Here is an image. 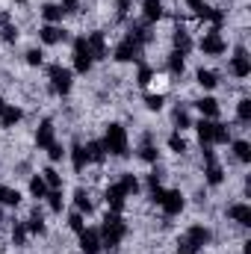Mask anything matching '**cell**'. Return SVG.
Returning <instances> with one entry per match:
<instances>
[{"label":"cell","mask_w":251,"mask_h":254,"mask_svg":"<svg viewBox=\"0 0 251 254\" xmlns=\"http://www.w3.org/2000/svg\"><path fill=\"white\" fill-rule=\"evenodd\" d=\"M101 142H104L110 160H122L125 163L127 157L133 154L130 151V130L122 122H107L104 125V133H101Z\"/></svg>","instance_id":"cell-2"},{"label":"cell","mask_w":251,"mask_h":254,"mask_svg":"<svg viewBox=\"0 0 251 254\" xmlns=\"http://www.w3.org/2000/svg\"><path fill=\"white\" fill-rule=\"evenodd\" d=\"M181 237L187 240L192 254L204 252V249H213V225H207V222H189Z\"/></svg>","instance_id":"cell-8"},{"label":"cell","mask_w":251,"mask_h":254,"mask_svg":"<svg viewBox=\"0 0 251 254\" xmlns=\"http://www.w3.org/2000/svg\"><path fill=\"white\" fill-rule=\"evenodd\" d=\"M169 110V127L172 130H178V133H187L192 130V122H195V116H192V107H189L187 98H178L172 107H166Z\"/></svg>","instance_id":"cell-13"},{"label":"cell","mask_w":251,"mask_h":254,"mask_svg":"<svg viewBox=\"0 0 251 254\" xmlns=\"http://www.w3.org/2000/svg\"><path fill=\"white\" fill-rule=\"evenodd\" d=\"M195 51L207 60H222L228 51H231V39L225 36V30H216V27H207L201 33V39L195 42Z\"/></svg>","instance_id":"cell-3"},{"label":"cell","mask_w":251,"mask_h":254,"mask_svg":"<svg viewBox=\"0 0 251 254\" xmlns=\"http://www.w3.org/2000/svg\"><path fill=\"white\" fill-rule=\"evenodd\" d=\"M225 83V74L222 71H216V68H207V65H195L192 68V86L198 89V92H207V95H213L219 86Z\"/></svg>","instance_id":"cell-11"},{"label":"cell","mask_w":251,"mask_h":254,"mask_svg":"<svg viewBox=\"0 0 251 254\" xmlns=\"http://www.w3.org/2000/svg\"><path fill=\"white\" fill-rule=\"evenodd\" d=\"M166 101H169V95L145 92V98H142V110H145L148 116H160V113H166Z\"/></svg>","instance_id":"cell-28"},{"label":"cell","mask_w":251,"mask_h":254,"mask_svg":"<svg viewBox=\"0 0 251 254\" xmlns=\"http://www.w3.org/2000/svg\"><path fill=\"white\" fill-rule=\"evenodd\" d=\"M98 234H101L104 252L119 254L122 246H125V240L130 237V222L125 219V213H110V210H104V222H101Z\"/></svg>","instance_id":"cell-1"},{"label":"cell","mask_w":251,"mask_h":254,"mask_svg":"<svg viewBox=\"0 0 251 254\" xmlns=\"http://www.w3.org/2000/svg\"><path fill=\"white\" fill-rule=\"evenodd\" d=\"M139 6H142V21L145 24H151V27H157L160 21H166V15H169V6H166V0H139Z\"/></svg>","instance_id":"cell-18"},{"label":"cell","mask_w":251,"mask_h":254,"mask_svg":"<svg viewBox=\"0 0 251 254\" xmlns=\"http://www.w3.org/2000/svg\"><path fill=\"white\" fill-rule=\"evenodd\" d=\"M45 74H48V89L54 92V98H68L74 92V71L63 63H48L45 65Z\"/></svg>","instance_id":"cell-4"},{"label":"cell","mask_w":251,"mask_h":254,"mask_svg":"<svg viewBox=\"0 0 251 254\" xmlns=\"http://www.w3.org/2000/svg\"><path fill=\"white\" fill-rule=\"evenodd\" d=\"M68 163H71V172L80 178L92 163H89V154H86V148H83V139H74L71 145H68V157H65Z\"/></svg>","instance_id":"cell-19"},{"label":"cell","mask_w":251,"mask_h":254,"mask_svg":"<svg viewBox=\"0 0 251 254\" xmlns=\"http://www.w3.org/2000/svg\"><path fill=\"white\" fill-rule=\"evenodd\" d=\"M45 48L42 45H30V48H24L21 51V63L27 65V68H45Z\"/></svg>","instance_id":"cell-31"},{"label":"cell","mask_w":251,"mask_h":254,"mask_svg":"<svg viewBox=\"0 0 251 254\" xmlns=\"http://www.w3.org/2000/svg\"><path fill=\"white\" fill-rule=\"evenodd\" d=\"M6 107H9V101H6V95L0 92V116H3V110H6Z\"/></svg>","instance_id":"cell-36"},{"label":"cell","mask_w":251,"mask_h":254,"mask_svg":"<svg viewBox=\"0 0 251 254\" xmlns=\"http://www.w3.org/2000/svg\"><path fill=\"white\" fill-rule=\"evenodd\" d=\"M39 175L45 178L48 190H65V178H63V172H60L57 166H45V169H42Z\"/></svg>","instance_id":"cell-33"},{"label":"cell","mask_w":251,"mask_h":254,"mask_svg":"<svg viewBox=\"0 0 251 254\" xmlns=\"http://www.w3.org/2000/svg\"><path fill=\"white\" fill-rule=\"evenodd\" d=\"M133 157H136L139 163H145V166H154V163L166 160V157H163V151H160V145H136Z\"/></svg>","instance_id":"cell-29"},{"label":"cell","mask_w":251,"mask_h":254,"mask_svg":"<svg viewBox=\"0 0 251 254\" xmlns=\"http://www.w3.org/2000/svg\"><path fill=\"white\" fill-rule=\"evenodd\" d=\"M151 254H157V252H151Z\"/></svg>","instance_id":"cell-38"},{"label":"cell","mask_w":251,"mask_h":254,"mask_svg":"<svg viewBox=\"0 0 251 254\" xmlns=\"http://www.w3.org/2000/svg\"><path fill=\"white\" fill-rule=\"evenodd\" d=\"M0 207L18 213L24 207V192L18 190V187H12V184H0Z\"/></svg>","instance_id":"cell-24"},{"label":"cell","mask_w":251,"mask_h":254,"mask_svg":"<svg viewBox=\"0 0 251 254\" xmlns=\"http://www.w3.org/2000/svg\"><path fill=\"white\" fill-rule=\"evenodd\" d=\"M77 252L80 254H104V243H101V234L98 228H89L83 234H77Z\"/></svg>","instance_id":"cell-21"},{"label":"cell","mask_w":251,"mask_h":254,"mask_svg":"<svg viewBox=\"0 0 251 254\" xmlns=\"http://www.w3.org/2000/svg\"><path fill=\"white\" fill-rule=\"evenodd\" d=\"M71 204H74V210L83 213L86 219H95V216H98V198H95V192L86 190L83 184L74 187V192H71Z\"/></svg>","instance_id":"cell-14"},{"label":"cell","mask_w":251,"mask_h":254,"mask_svg":"<svg viewBox=\"0 0 251 254\" xmlns=\"http://www.w3.org/2000/svg\"><path fill=\"white\" fill-rule=\"evenodd\" d=\"M48 192L51 190H48V184H45V178H42L39 172H33V175L27 178V198H30V201H39V204H42Z\"/></svg>","instance_id":"cell-27"},{"label":"cell","mask_w":251,"mask_h":254,"mask_svg":"<svg viewBox=\"0 0 251 254\" xmlns=\"http://www.w3.org/2000/svg\"><path fill=\"white\" fill-rule=\"evenodd\" d=\"M222 216H225V222H231V225H237V228H243V231L251 228V204L246 198L228 201V204L222 207Z\"/></svg>","instance_id":"cell-12"},{"label":"cell","mask_w":251,"mask_h":254,"mask_svg":"<svg viewBox=\"0 0 251 254\" xmlns=\"http://www.w3.org/2000/svg\"><path fill=\"white\" fill-rule=\"evenodd\" d=\"M45 157H48V163H51V166L63 163L65 157H68V145H65L63 139H57L54 145H48V148H45Z\"/></svg>","instance_id":"cell-34"},{"label":"cell","mask_w":251,"mask_h":254,"mask_svg":"<svg viewBox=\"0 0 251 254\" xmlns=\"http://www.w3.org/2000/svg\"><path fill=\"white\" fill-rule=\"evenodd\" d=\"M192 130H195V139H198V145H213V130H216V122L213 119H195L192 122Z\"/></svg>","instance_id":"cell-26"},{"label":"cell","mask_w":251,"mask_h":254,"mask_svg":"<svg viewBox=\"0 0 251 254\" xmlns=\"http://www.w3.org/2000/svg\"><path fill=\"white\" fill-rule=\"evenodd\" d=\"M110 60L116 65H139L145 63V45H139L136 39H130V36H122L116 45H113V51H110Z\"/></svg>","instance_id":"cell-6"},{"label":"cell","mask_w":251,"mask_h":254,"mask_svg":"<svg viewBox=\"0 0 251 254\" xmlns=\"http://www.w3.org/2000/svg\"><path fill=\"white\" fill-rule=\"evenodd\" d=\"M54 142H57V122L54 119H42L36 125V130H33V148L36 151H45Z\"/></svg>","instance_id":"cell-17"},{"label":"cell","mask_w":251,"mask_h":254,"mask_svg":"<svg viewBox=\"0 0 251 254\" xmlns=\"http://www.w3.org/2000/svg\"><path fill=\"white\" fill-rule=\"evenodd\" d=\"M166 151L172 154V157H184L192 151V142L187 139V133H178V130H169L166 133Z\"/></svg>","instance_id":"cell-25"},{"label":"cell","mask_w":251,"mask_h":254,"mask_svg":"<svg viewBox=\"0 0 251 254\" xmlns=\"http://www.w3.org/2000/svg\"><path fill=\"white\" fill-rule=\"evenodd\" d=\"M189 210V195L181 187H166V195H163V201H160V213L166 216V219H178V216H184Z\"/></svg>","instance_id":"cell-10"},{"label":"cell","mask_w":251,"mask_h":254,"mask_svg":"<svg viewBox=\"0 0 251 254\" xmlns=\"http://www.w3.org/2000/svg\"><path fill=\"white\" fill-rule=\"evenodd\" d=\"M225 77H231V80H237V83H246L251 77V57H249L246 42H237V45H234V54H231L228 63H225Z\"/></svg>","instance_id":"cell-7"},{"label":"cell","mask_w":251,"mask_h":254,"mask_svg":"<svg viewBox=\"0 0 251 254\" xmlns=\"http://www.w3.org/2000/svg\"><path fill=\"white\" fill-rule=\"evenodd\" d=\"M33 36H36V45H42L48 51V48H57V45H71L74 30H68L65 24H39V30Z\"/></svg>","instance_id":"cell-9"},{"label":"cell","mask_w":251,"mask_h":254,"mask_svg":"<svg viewBox=\"0 0 251 254\" xmlns=\"http://www.w3.org/2000/svg\"><path fill=\"white\" fill-rule=\"evenodd\" d=\"M86 222H89V219H86V216H83V213H77V210H71V213H68V216H65V228H68V231H71V234H74V237H77V234H83V231H86Z\"/></svg>","instance_id":"cell-35"},{"label":"cell","mask_w":251,"mask_h":254,"mask_svg":"<svg viewBox=\"0 0 251 254\" xmlns=\"http://www.w3.org/2000/svg\"><path fill=\"white\" fill-rule=\"evenodd\" d=\"M228 154L246 169L251 163V142H249V136H234L231 142H228Z\"/></svg>","instance_id":"cell-23"},{"label":"cell","mask_w":251,"mask_h":254,"mask_svg":"<svg viewBox=\"0 0 251 254\" xmlns=\"http://www.w3.org/2000/svg\"><path fill=\"white\" fill-rule=\"evenodd\" d=\"M45 210H48V216H63L65 213V190H51L45 195Z\"/></svg>","instance_id":"cell-30"},{"label":"cell","mask_w":251,"mask_h":254,"mask_svg":"<svg viewBox=\"0 0 251 254\" xmlns=\"http://www.w3.org/2000/svg\"><path fill=\"white\" fill-rule=\"evenodd\" d=\"M71 71H74V77H89L95 71V60H92V51H89L83 33L71 36Z\"/></svg>","instance_id":"cell-5"},{"label":"cell","mask_w":251,"mask_h":254,"mask_svg":"<svg viewBox=\"0 0 251 254\" xmlns=\"http://www.w3.org/2000/svg\"><path fill=\"white\" fill-rule=\"evenodd\" d=\"M27 122V110L21 107V104H9L6 110H3V116H0V133H12V130H18V127Z\"/></svg>","instance_id":"cell-20"},{"label":"cell","mask_w":251,"mask_h":254,"mask_svg":"<svg viewBox=\"0 0 251 254\" xmlns=\"http://www.w3.org/2000/svg\"><path fill=\"white\" fill-rule=\"evenodd\" d=\"M189 107H192L201 119H213V122H219V116H222V101H219L216 95H207V92L195 95V98L189 101Z\"/></svg>","instance_id":"cell-15"},{"label":"cell","mask_w":251,"mask_h":254,"mask_svg":"<svg viewBox=\"0 0 251 254\" xmlns=\"http://www.w3.org/2000/svg\"><path fill=\"white\" fill-rule=\"evenodd\" d=\"M154 65H148V63H139L136 65V74H133V86H139V89H148L151 86V80H154Z\"/></svg>","instance_id":"cell-32"},{"label":"cell","mask_w":251,"mask_h":254,"mask_svg":"<svg viewBox=\"0 0 251 254\" xmlns=\"http://www.w3.org/2000/svg\"><path fill=\"white\" fill-rule=\"evenodd\" d=\"M6 240H9V249H15V252L30 249V231H27L24 219L12 216V222H9V228H6Z\"/></svg>","instance_id":"cell-16"},{"label":"cell","mask_w":251,"mask_h":254,"mask_svg":"<svg viewBox=\"0 0 251 254\" xmlns=\"http://www.w3.org/2000/svg\"><path fill=\"white\" fill-rule=\"evenodd\" d=\"M228 3H234V0H228Z\"/></svg>","instance_id":"cell-37"},{"label":"cell","mask_w":251,"mask_h":254,"mask_svg":"<svg viewBox=\"0 0 251 254\" xmlns=\"http://www.w3.org/2000/svg\"><path fill=\"white\" fill-rule=\"evenodd\" d=\"M36 12H39L42 24H63L65 18H68V12L63 9V3H60V0H42Z\"/></svg>","instance_id":"cell-22"}]
</instances>
